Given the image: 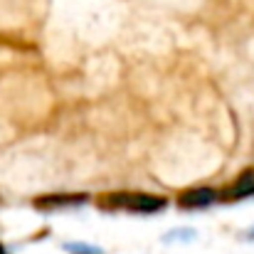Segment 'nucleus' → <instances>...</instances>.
<instances>
[{"instance_id": "nucleus-1", "label": "nucleus", "mask_w": 254, "mask_h": 254, "mask_svg": "<svg viewBox=\"0 0 254 254\" xmlns=\"http://www.w3.org/2000/svg\"><path fill=\"white\" fill-rule=\"evenodd\" d=\"M109 210H131V212H158L166 207V200L148 192H109L99 200Z\"/></svg>"}, {"instance_id": "nucleus-2", "label": "nucleus", "mask_w": 254, "mask_h": 254, "mask_svg": "<svg viewBox=\"0 0 254 254\" xmlns=\"http://www.w3.org/2000/svg\"><path fill=\"white\" fill-rule=\"evenodd\" d=\"M86 197L84 195H67V192H55V195H45V197H37L35 200V207L45 210V212H52V210H64V207H77V205H84Z\"/></svg>"}, {"instance_id": "nucleus-3", "label": "nucleus", "mask_w": 254, "mask_h": 254, "mask_svg": "<svg viewBox=\"0 0 254 254\" xmlns=\"http://www.w3.org/2000/svg\"><path fill=\"white\" fill-rule=\"evenodd\" d=\"M212 202H215V190H210V188H192V190L180 192V197H178V205L185 207V210L207 207Z\"/></svg>"}, {"instance_id": "nucleus-4", "label": "nucleus", "mask_w": 254, "mask_h": 254, "mask_svg": "<svg viewBox=\"0 0 254 254\" xmlns=\"http://www.w3.org/2000/svg\"><path fill=\"white\" fill-rule=\"evenodd\" d=\"M250 195H254V170H245L232 188V197H250Z\"/></svg>"}, {"instance_id": "nucleus-5", "label": "nucleus", "mask_w": 254, "mask_h": 254, "mask_svg": "<svg viewBox=\"0 0 254 254\" xmlns=\"http://www.w3.org/2000/svg\"><path fill=\"white\" fill-rule=\"evenodd\" d=\"M67 250H72V254H101L94 247H86V245H67Z\"/></svg>"}, {"instance_id": "nucleus-6", "label": "nucleus", "mask_w": 254, "mask_h": 254, "mask_svg": "<svg viewBox=\"0 0 254 254\" xmlns=\"http://www.w3.org/2000/svg\"><path fill=\"white\" fill-rule=\"evenodd\" d=\"M0 254H7V252H5V247H2V245H0Z\"/></svg>"}]
</instances>
